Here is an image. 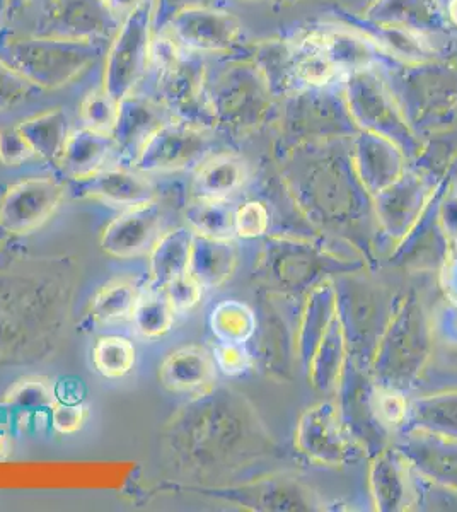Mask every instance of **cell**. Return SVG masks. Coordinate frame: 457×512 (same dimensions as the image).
I'll return each instance as SVG.
<instances>
[{
  "instance_id": "cell-27",
  "label": "cell",
  "mask_w": 457,
  "mask_h": 512,
  "mask_svg": "<svg viewBox=\"0 0 457 512\" xmlns=\"http://www.w3.org/2000/svg\"><path fill=\"white\" fill-rule=\"evenodd\" d=\"M161 289L168 296L169 303L178 315V313H186L197 306L202 297L203 287L190 274H185L178 279L171 280Z\"/></svg>"
},
{
  "instance_id": "cell-11",
  "label": "cell",
  "mask_w": 457,
  "mask_h": 512,
  "mask_svg": "<svg viewBox=\"0 0 457 512\" xmlns=\"http://www.w3.org/2000/svg\"><path fill=\"white\" fill-rule=\"evenodd\" d=\"M113 152L115 142L111 135L87 127L77 128L70 132L57 168L69 180L81 183L105 168Z\"/></svg>"
},
{
  "instance_id": "cell-30",
  "label": "cell",
  "mask_w": 457,
  "mask_h": 512,
  "mask_svg": "<svg viewBox=\"0 0 457 512\" xmlns=\"http://www.w3.org/2000/svg\"><path fill=\"white\" fill-rule=\"evenodd\" d=\"M111 11L115 12L118 18L123 19L127 14L134 11L135 7H139L144 0H106Z\"/></svg>"
},
{
  "instance_id": "cell-6",
  "label": "cell",
  "mask_w": 457,
  "mask_h": 512,
  "mask_svg": "<svg viewBox=\"0 0 457 512\" xmlns=\"http://www.w3.org/2000/svg\"><path fill=\"white\" fill-rule=\"evenodd\" d=\"M65 200V187L50 176L18 181L0 198V229L14 236L31 234L50 221Z\"/></svg>"
},
{
  "instance_id": "cell-25",
  "label": "cell",
  "mask_w": 457,
  "mask_h": 512,
  "mask_svg": "<svg viewBox=\"0 0 457 512\" xmlns=\"http://www.w3.org/2000/svg\"><path fill=\"white\" fill-rule=\"evenodd\" d=\"M212 328L220 340L239 342L249 333V316L239 304H220L212 316Z\"/></svg>"
},
{
  "instance_id": "cell-3",
  "label": "cell",
  "mask_w": 457,
  "mask_h": 512,
  "mask_svg": "<svg viewBox=\"0 0 457 512\" xmlns=\"http://www.w3.org/2000/svg\"><path fill=\"white\" fill-rule=\"evenodd\" d=\"M151 0L122 19L106 52L103 89L116 101L135 93L147 70L151 69Z\"/></svg>"
},
{
  "instance_id": "cell-12",
  "label": "cell",
  "mask_w": 457,
  "mask_h": 512,
  "mask_svg": "<svg viewBox=\"0 0 457 512\" xmlns=\"http://www.w3.org/2000/svg\"><path fill=\"white\" fill-rule=\"evenodd\" d=\"M162 386L171 393L195 395L205 390L214 379V362L207 350L183 347L174 350L159 367Z\"/></svg>"
},
{
  "instance_id": "cell-10",
  "label": "cell",
  "mask_w": 457,
  "mask_h": 512,
  "mask_svg": "<svg viewBox=\"0 0 457 512\" xmlns=\"http://www.w3.org/2000/svg\"><path fill=\"white\" fill-rule=\"evenodd\" d=\"M82 197L91 198L116 209H132L157 200V188L147 175L132 166L103 168L81 181Z\"/></svg>"
},
{
  "instance_id": "cell-20",
  "label": "cell",
  "mask_w": 457,
  "mask_h": 512,
  "mask_svg": "<svg viewBox=\"0 0 457 512\" xmlns=\"http://www.w3.org/2000/svg\"><path fill=\"white\" fill-rule=\"evenodd\" d=\"M137 352L128 338L108 335L99 338L93 349V364L101 376L108 379L125 378L135 366Z\"/></svg>"
},
{
  "instance_id": "cell-19",
  "label": "cell",
  "mask_w": 457,
  "mask_h": 512,
  "mask_svg": "<svg viewBox=\"0 0 457 512\" xmlns=\"http://www.w3.org/2000/svg\"><path fill=\"white\" fill-rule=\"evenodd\" d=\"M185 221L193 234L224 239L236 227V217L220 198L197 197L186 205Z\"/></svg>"
},
{
  "instance_id": "cell-18",
  "label": "cell",
  "mask_w": 457,
  "mask_h": 512,
  "mask_svg": "<svg viewBox=\"0 0 457 512\" xmlns=\"http://www.w3.org/2000/svg\"><path fill=\"white\" fill-rule=\"evenodd\" d=\"M174 316L176 311L164 291L149 286L142 289L139 303L135 306L134 315L130 320L140 337L159 338L164 337L173 328Z\"/></svg>"
},
{
  "instance_id": "cell-15",
  "label": "cell",
  "mask_w": 457,
  "mask_h": 512,
  "mask_svg": "<svg viewBox=\"0 0 457 512\" xmlns=\"http://www.w3.org/2000/svg\"><path fill=\"white\" fill-rule=\"evenodd\" d=\"M234 253L224 239L193 234L188 274L202 287L219 286L231 274Z\"/></svg>"
},
{
  "instance_id": "cell-7",
  "label": "cell",
  "mask_w": 457,
  "mask_h": 512,
  "mask_svg": "<svg viewBox=\"0 0 457 512\" xmlns=\"http://www.w3.org/2000/svg\"><path fill=\"white\" fill-rule=\"evenodd\" d=\"M162 33L190 52L226 53L238 45L241 23L231 12L197 6L174 16Z\"/></svg>"
},
{
  "instance_id": "cell-2",
  "label": "cell",
  "mask_w": 457,
  "mask_h": 512,
  "mask_svg": "<svg viewBox=\"0 0 457 512\" xmlns=\"http://www.w3.org/2000/svg\"><path fill=\"white\" fill-rule=\"evenodd\" d=\"M0 57L43 89L64 88L103 57V41L69 40L55 36H18L0 48Z\"/></svg>"
},
{
  "instance_id": "cell-14",
  "label": "cell",
  "mask_w": 457,
  "mask_h": 512,
  "mask_svg": "<svg viewBox=\"0 0 457 512\" xmlns=\"http://www.w3.org/2000/svg\"><path fill=\"white\" fill-rule=\"evenodd\" d=\"M18 127L35 152V158L45 163L57 164L70 135L69 115L64 108L57 106L41 111L38 115L19 122Z\"/></svg>"
},
{
  "instance_id": "cell-17",
  "label": "cell",
  "mask_w": 457,
  "mask_h": 512,
  "mask_svg": "<svg viewBox=\"0 0 457 512\" xmlns=\"http://www.w3.org/2000/svg\"><path fill=\"white\" fill-rule=\"evenodd\" d=\"M142 289L130 279L110 280L101 287L91 301V316L99 323L130 320L135 306L139 303Z\"/></svg>"
},
{
  "instance_id": "cell-1",
  "label": "cell",
  "mask_w": 457,
  "mask_h": 512,
  "mask_svg": "<svg viewBox=\"0 0 457 512\" xmlns=\"http://www.w3.org/2000/svg\"><path fill=\"white\" fill-rule=\"evenodd\" d=\"M151 69L156 72L154 98L169 117L202 130L215 127L202 53L185 50L168 33H161L152 40Z\"/></svg>"
},
{
  "instance_id": "cell-9",
  "label": "cell",
  "mask_w": 457,
  "mask_h": 512,
  "mask_svg": "<svg viewBox=\"0 0 457 512\" xmlns=\"http://www.w3.org/2000/svg\"><path fill=\"white\" fill-rule=\"evenodd\" d=\"M173 120L156 98L130 94L120 101L118 118L113 128V142L123 166H132L145 142L164 123Z\"/></svg>"
},
{
  "instance_id": "cell-21",
  "label": "cell",
  "mask_w": 457,
  "mask_h": 512,
  "mask_svg": "<svg viewBox=\"0 0 457 512\" xmlns=\"http://www.w3.org/2000/svg\"><path fill=\"white\" fill-rule=\"evenodd\" d=\"M57 402L55 390L47 378H23L12 384L4 395V405L12 412L19 414H35L48 410Z\"/></svg>"
},
{
  "instance_id": "cell-8",
  "label": "cell",
  "mask_w": 457,
  "mask_h": 512,
  "mask_svg": "<svg viewBox=\"0 0 457 512\" xmlns=\"http://www.w3.org/2000/svg\"><path fill=\"white\" fill-rule=\"evenodd\" d=\"M162 212L156 202L123 210L103 229L99 246L106 255L130 260L149 253L161 236Z\"/></svg>"
},
{
  "instance_id": "cell-13",
  "label": "cell",
  "mask_w": 457,
  "mask_h": 512,
  "mask_svg": "<svg viewBox=\"0 0 457 512\" xmlns=\"http://www.w3.org/2000/svg\"><path fill=\"white\" fill-rule=\"evenodd\" d=\"M193 233L188 227H176L161 234L149 251V286H166L171 280L188 274Z\"/></svg>"
},
{
  "instance_id": "cell-28",
  "label": "cell",
  "mask_w": 457,
  "mask_h": 512,
  "mask_svg": "<svg viewBox=\"0 0 457 512\" xmlns=\"http://www.w3.org/2000/svg\"><path fill=\"white\" fill-rule=\"evenodd\" d=\"M87 410L82 403L57 402L50 408V422L58 434H76L86 422Z\"/></svg>"
},
{
  "instance_id": "cell-4",
  "label": "cell",
  "mask_w": 457,
  "mask_h": 512,
  "mask_svg": "<svg viewBox=\"0 0 457 512\" xmlns=\"http://www.w3.org/2000/svg\"><path fill=\"white\" fill-rule=\"evenodd\" d=\"M122 19L106 0H45L33 35L69 40H113Z\"/></svg>"
},
{
  "instance_id": "cell-31",
  "label": "cell",
  "mask_w": 457,
  "mask_h": 512,
  "mask_svg": "<svg viewBox=\"0 0 457 512\" xmlns=\"http://www.w3.org/2000/svg\"><path fill=\"white\" fill-rule=\"evenodd\" d=\"M4 2H6V12L9 18H16L31 4V0H4Z\"/></svg>"
},
{
  "instance_id": "cell-32",
  "label": "cell",
  "mask_w": 457,
  "mask_h": 512,
  "mask_svg": "<svg viewBox=\"0 0 457 512\" xmlns=\"http://www.w3.org/2000/svg\"><path fill=\"white\" fill-rule=\"evenodd\" d=\"M11 451V443H9V436L7 432L0 427V461H4L7 458V454Z\"/></svg>"
},
{
  "instance_id": "cell-16",
  "label": "cell",
  "mask_w": 457,
  "mask_h": 512,
  "mask_svg": "<svg viewBox=\"0 0 457 512\" xmlns=\"http://www.w3.org/2000/svg\"><path fill=\"white\" fill-rule=\"evenodd\" d=\"M244 164L229 154L207 156L198 164L193 176V192L197 197L222 198L243 185Z\"/></svg>"
},
{
  "instance_id": "cell-22",
  "label": "cell",
  "mask_w": 457,
  "mask_h": 512,
  "mask_svg": "<svg viewBox=\"0 0 457 512\" xmlns=\"http://www.w3.org/2000/svg\"><path fill=\"white\" fill-rule=\"evenodd\" d=\"M118 108H120V101H116L103 88L87 93L79 108L82 127L91 128L101 134H113L116 118H118Z\"/></svg>"
},
{
  "instance_id": "cell-24",
  "label": "cell",
  "mask_w": 457,
  "mask_h": 512,
  "mask_svg": "<svg viewBox=\"0 0 457 512\" xmlns=\"http://www.w3.org/2000/svg\"><path fill=\"white\" fill-rule=\"evenodd\" d=\"M40 91L38 86L0 57V111L16 108Z\"/></svg>"
},
{
  "instance_id": "cell-29",
  "label": "cell",
  "mask_w": 457,
  "mask_h": 512,
  "mask_svg": "<svg viewBox=\"0 0 457 512\" xmlns=\"http://www.w3.org/2000/svg\"><path fill=\"white\" fill-rule=\"evenodd\" d=\"M197 6H209V0H151L152 36L161 35L181 11Z\"/></svg>"
},
{
  "instance_id": "cell-33",
  "label": "cell",
  "mask_w": 457,
  "mask_h": 512,
  "mask_svg": "<svg viewBox=\"0 0 457 512\" xmlns=\"http://www.w3.org/2000/svg\"><path fill=\"white\" fill-rule=\"evenodd\" d=\"M449 16H451L452 23L457 26V0H451V4H449Z\"/></svg>"
},
{
  "instance_id": "cell-26",
  "label": "cell",
  "mask_w": 457,
  "mask_h": 512,
  "mask_svg": "<svg viewBox=\"0 0 457 512\" xmlns=\"http://www.w3.org/2000/svg\"><path fill=\"white\" fill-rule=\"evenodd\" d=\"M31 158H35V152L18 125L0 128V163L7 168H16Z\"/></svg>"
},
{
  "instance_id": "cell-5",
  "label": "cell",
  "mask_w": 457,
  "mask_h": 512,
  "mask_svg": "<svg viewBox=\"0 0 457 512\" xmlns=\"http://www.w3.org/2000/svg\"><path fill=\"white\" fill-rule=\"evenodd\" d=\"M209 152L207 130L169 120L145 142L132 168L144 175L173 173L198 166Z\"/></svg>"
},
{
  "instance_id": "cell-23",
  "label": "cell",
  "mask_w": 457,
  "mask_h": 512,
  "mask_svg": "<svg viewBox=\"0 0 457 512\" xmlns=\"http://www.w3.org/2000/svg\"><path fill=\"white\" fill-rule=\"evenodd\" d=\"M336 65L328 57V53L319 47L314 38H307L304 43V52L296 62V74L301 81L307 84H326L335 74Z\"/></svg>"
}]
</instances>
